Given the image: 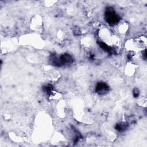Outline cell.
<instances>
[{"label":"cell","mask_w":147,"mask_h":147,"mask_svg":"<svg viewBox=\"0 0 147 147\" xmlns=\"http://www.w3.org/2000/svg\"><path fill=\"white\" fill-rule=\"evenodd\" d=\"M107 89V87L106 84L102 83H98L96 87V90H97L98 92H100V94L101 93L102 94L103 92H105V91H106Z\"/></svg>","instance_id":"cell-2"},{"label":"cell","mask_w":147,"mask_h":147,"mask_svg":"<svg viewBox=\"0 0 147 147\" xmlns=\"http://www.w3.org/2000/svg\"><path fill=\"white\" fill-rule=\"evenodd\" d=\"M119 16L111 9L107 10L106 13V19L110 24L114 25L119 21Z\"/></svg>","instance_id":"cell-1"}]
</instances>
